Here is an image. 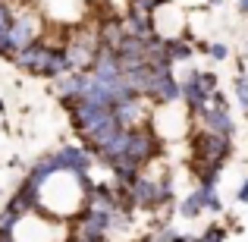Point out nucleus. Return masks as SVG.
I'll use <instances>...</instances> for the list:
<instances>
[{
	"instance_id": "nucleus-13",
	"label": "nucleus",
	"mask_w": 248,
	"mask_h": 242,
	"mask_svg": "<svg viewBox=\"0 0 248 242\" xmlns=\"http://www.w3.org/2000/svg\"><path fill=\"white\" fill-rule=\"evenodd\" d=\"M207 57H211L214 63H226L232 57V48L226 41H211V50H207Z\"/></svg>"
},
{
	"instance_id": "nucleus-7",
	"label": "nucleus",
	"mask_w": 248,
	"mask_h": 242,
	"mask_svg": "<svg viewBox=\"0 0 248 242\" xmlns=\"http://www.w3.org/2000/svg\"><path fill=\"white\" fill-rule=\"evenodd\" d=\"M167 54L173 63H188L195 57V41L182 38V35H173V38H167Z\"/></svg>"
},
{
	"instance_id": "nucleus-15",
	"label": "nucleus",
	"mask_w": 248,
	"mask_h": 242,
	"mask_svg": "<svg viewBox=\"0 0 248 242\" xmlns=\"http://www.w3.org/2000/svg\"><path fill=\"white\" fill-rule=\"evenodd\" d=\"M19 220H22V217H19V214H13L10 208H3V211H0V230H13V233H16Z\"/></svg>"
},
{
	"instance_id": "nucleus-20",
	"label": "nucleus",
	"mask_w": 248,
	"mask_h": 242,
	"mask_svg": "<svg viewBox=\"0 0 248 242\" xmlns=\"http://www.w3.org/2000/svg\"><path fill=\"white\" fill-rule=\"evenodd\" d=\"M236 10H239V16L248 19V0H236Z\"/></svg>"
},
{
	"instance_id": "nucleus-8",
	"label": "nucleus",
	"mask_w": 248,
	"mask_h": 242,
	"mask_svg": "<svg viewBox=\"0 0 248 242\" xmlns=\"http://www.w3.org/2000/svg\"><path fill=\"white\" fill-rule=\"evenodd\" d=\"M176 211H179V217H186V220H198L201 214H204V205H201V192H198V189L188 192L186 198H179Z\"/></svg>"
},
{
	"instance_id": "nucleus-22",
	"label": "nucleus",
	"mask_w": 248,
	"mask_h": 242,
	"mask_svg": "<svg viewBox=\"0 0 248 242\" xmlns=\"http://www.w3.org/2000/svg\"><path fill=\"white\" fill-rule=\"evenodd\" d=\"M0 113H6V104H3V97H0Z\"/></svg>"
},
{
	"instance_id": "nucleus-4",
	"label": "nucleus",
	"mask_w": 248,
	"mask_h": 242,
	"mask_svg": "<svg viewBox=\"0 0 248 242\" xmlns=\"http://www.w3.org/2000/svg\"><path fill=\"white\" fill-rule=\"evenodd\" d=\"M6 208H10L13 214H19V217H29V214H35L38 208H41V189H35L29 179H22V182L16 186V192L10 195Z\"/></svg>"
},
{
	"instance_id": "nucleus-16",
	"label": "nucleus",
	"mask_w": 248,
	"mask_h": 242,
	"mask_svg": "<svg viewBox=\"0 0 248 242\" xmlns=\"http://www.w3.org/2000/svg\"><path fill=\"white\" fill-rule=\"evenodd\" d=\"M211 107H226V110H230V101H226V91L223 88H217L211 95Z\"/></svg>"
},
{
	"instance_id": "nucleus-2",
	"label": "nucleus",
	"mask_w": 248,
	"mask_h": 242,
	"mask_svg": "<svg viewBox=\"0 0 248 242\" xmlns=\"http://www.w3.org/2000/svg\"><path fill=\"white\" fill-rule=\"evenodd\" d=\"M54 158H57V167L60 170H73V173H79V170L91 173V167L97 163V158L85 145H79V142H69V145L54 148Z\"/></svg>"
},
{
	"instance_id": "nucleus-19",
	"label": "nucleus",
	"mask_w": 248,
	"mask_h": 242,
	"mask_svg": "<svg viewBox=\"0 0 248 242\" xmlns=\"http://www.w3.org/2000/svg\"><path fill=\"white\" fill-rule=\"evenodd\" d=\"M0 242H19V239H16L13 230H0Z\"/></svg>"
},
{
	"instance_id": "nucleus-9",
	"label": "nucleus",
	"mask_w": 248,
	"mask_h": 242,
	"mask_svg": "<svg viewBox=\"0 0 248 242\" xmlns=\"http://www.w3.org/2000/svg\"><path fill=\"white\" fill-rule=\"evenodd\" d=\"M13 19H16V6H13L10 0H0V41H3V38L10 35Z\"/></svg>"
},
{
	"instance_id": "nucleus-12",
	"label": "nucleus",
	"mask_w": 248,
	"mask_h": 242,
	"mask_svg": "<svg viewBox=\"0 0 248 242\" xmlns=\"http://www.w3.org/2000/svg\"><path fill=\"white\" fill-rule=\"evenodd\" d=\"M232 95H236V101L242 104V110L248 116V73H236V79H232Z\"/></svg>"
},
{
	"instance_id": "nucleus-17",
	"label": "nucleus",
	"mask_w": 248,
	"mask_h": 242,
	"mask_svg": "<svg viewBox=\"0 0 248 242\" xmlns=\"http://www.w3.org/2000/svg\"><path fill=\"white\" fill-rule=\"evenodd\" d=\"M236 201H239V205H248V173H245L242 186H239V192H236Z\"/></svg>"
},
{
	"instance_id": "nucleus-14",
	"label": "nucleus",
	"mask_w": 248,
	"mask_h": 242,
	"mask_svg": "<svg viewBox=\"0 0 248 242\" xmlns=\"http://www.w3.org/2000/svg\"><path fill=\"white\" fill-rule=\"evenodd\" d=\"M198 82H201V88H204L207 95H214V91L220 88V79H217V73H211V69H198Z\"/></svg>"
},
{
	"instance_id": "nucleus-1",
	"label": "nucleus",
	"mask_w": 248,
	"mask_h": 242,
	"mask_svg": "<svg viewBox=\"0 0 248 242\" xmlns=\"http://www.w3.org/2000/svg\"><path fill=\"white\" fill-rule=\"evenodd\" d=\"M230 158H232V139L207 132V129H195L192 132V139H188V170H192V176L207 167L223 170Z\"/></svg>"
},
{
	"instance_id": "nucleus-11",
	"label": "nucleus",
	"mask_w": 248,
	"mask_h": 242,
	"mask_svg": "<svg viewBox=\"0 0 248 242\" xmlns=\"http://www.w3.org/2000/svg\"><path fill=\"white\" fill-rule=\"evenodd\" d=\"M201 242H226L230 239V226H223V224H207L204 230H201Z\"/></svg>"
},
{
	"instance_id": "nucleus-3",
	"label": "nucleus",
	"mask_w": 248,
	"mask_h": 242,
	"mask_svg": "<svg viewBox=\"0 0 248 242\" xmlns=\"http://www.w3.org/2000/svg\"><path fill=\"white\" fill-rule=\"evenodd\" d=\"M195 120H198L201 129H207V132H217V135H226V139H232L236 135V120H232V113L226 107H201L198 113H195Z\"/></svg>"
},
{
	"instance_id": "nucleus-5",
	"label": "nucleus",
	"mask_w": 248,
	"mask_h": 242,
	"mask_svg": "<svg viewBox=\"0 0 248 242\" xmlns=\"http://www.w3.org/2000/svg\"><path fill=\"white\" fill-rule=\"evenodd\" d=\"M123 22H126V32H129V35H139V38L157 35V13L139 10V6H126Z\"/></svg>"
},
{
	"instance_id": "nucleus-10",
	"label": "nucleus",
	"mask_w": 248,
	"mask_h": 242,
	"mask_svg": "<svg viewBox=\"0 0 248 242\" xmlns=\"http://www.w3.org/2000/svg\"><path fill=\"white\" fill-rule=\"evenodd\" d=\"M198 192H201V205H204V211H211V214L223 211V198H220L217 189H201L198 186Z\"/></svg>"
},
{
	"instance_id": "nucleus-18",
	"label": "nucleus",
	"mask_w": 248,
	"mask_h": 242,
	"mask_svg": "<svg viewBox=\"0 0 248 242\" xmlns=\"http://www.w3.org/2000/svg\"><path fill=\"white\" fill-rule=\"evenodd\" d=\"M236 66H239V73H248V57H245V54L236 57Z\"/></svg>"
},
{
	"instance_id": "nucleus-6",
	"label": "nucleus",
	"mask_w": 248,
	"mask_h": 242,
	"mask_svg": "<svg viewBox=\"0 0 248 242\" xmlns=\"http://www.w3.org/2000/svg\"><path fill=\"white\" fill-rule=\"evenodd\" d=\"M179 85H182V107H186L192 116L198 113L201 107L211 104V95H207V91L201 88V82H198V69H188V76Z\"/></svg>"
},
{
	"instance_id": "nucleus-21",
	"label": "nucleus",
	"mask_w": 248,
	"mask_h": 242,
	"mask_svg": "<svg viewBox=\"0 0 248 242\" xmlns=\"http://www.w3.org/2000/svg\"><path fill=\"white\" fill-rule=\"evenodd\" d=\"M204 3H207V6H223L226 0H204Z\"/></svg>"
}]
</instances>
